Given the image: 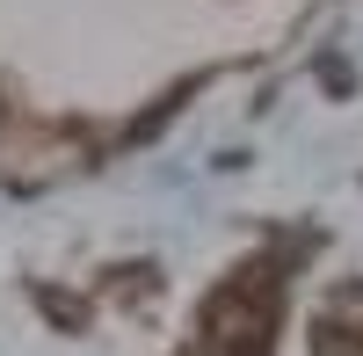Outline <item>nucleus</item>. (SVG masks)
Here are the masks:
<instances>
[{
	"label": "nucleus",
	"instance_id": "nucleus-1",
	"mask_svg": "<svg viewBox=\"0 0 363 356\" xmlns=\"http://www.w3.org/2000/svg\"><path fill=\"white\" fill-rule=\"evenodd\" d=\"M313 356H363V342H349L342 328H320L313 335Z\"/></svg>",
	"mask_w": 363,
	"mask_h": 356
}]
</instances>
